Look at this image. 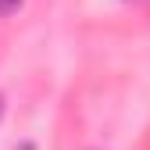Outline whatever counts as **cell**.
Here are the masks:
<instances>
[{"label":"cell","instance_id":"cell-1","mask_svg":"<svg viewBox=\"0 0 150 150\" xmlns=\"http://www.w3.org/2000/svg\"><path fill=\"white\" fill-rule=\"evenodd\" d=\"M25 0H0V14H11V11H18Z\"/></svg>","mask_w":150,"mask_h":150},{"label":"cell","instance_id":"cell-3","mask_svg":"<svg viewBox=\"0 0 150 150\" xmlns=\"http://www.w3.org/2000/svg\"><path fill=\"white\" fill-rule=\"evenodd\" d=\"M0 118H4V97H0Z\"/></svg>","mask_w":150,"mask_h":150},{"label":"cell","instance_id":"cell-2","mask_svg":"<svg viewBox=\"0 0 150 150\" xmlns=\"http://www.w3.org/2000/svg\"><path fill=\"white\" fill-rule=\"evenodd\" d=\"M14 150H36V146H32V143H18Z\"/></svg>","mask_w":150,"mask_h":150}]
</instances>
